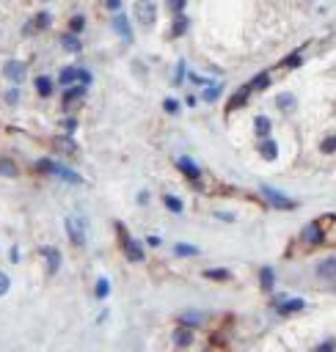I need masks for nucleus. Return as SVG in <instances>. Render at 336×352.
<instances>
[{
    "label": "nucleus",
    "instance_id": "2eb2a0df",
    "mask_svg": "<svg viewBox=\"0 0 336 352\" xmlns=\"http://www.w3.org/2000/svg\"><path fill=\"white\" fill-rule=\"evenodd\" d=\"M50 25V14H39L33 20V25H28V28H25V33H33V30H39V28H47Z\"/></svg>",
    "mask_w": 336,
    "mask_h": 352
},
{
    "label": "nucleus",
    "instance_id": "c9c22d12",
    "mask_svg": "<svg viewBox=\"0 0 336 352\" xmlns=\"http://www.w3.org/2000/svg\"><path fill=\"white\" fill-rule=\"evenodd\" d=\"M176 108H179V105H176L174 99H166V110L168 113H176Z\"/></svg>",
    "mask_w": 336,
    "mask_h": 352
},
{
    "label": "nucleus",
    "instance_id": "473e14b6",
    "mask_svg": "<svg viewBox=\"0 0 336 352\" xmlns=\"http://www.w3.org/2000/svg\"><path fill=\"white\" fill-rule=\"evenodd\" d=\"M182 6H185V0H168V8H171V11H176V14L182 11Z\"/></svg>",
    "mask_w": 336,
    "mask_h": 352
},
{
    "label": "nucleus",
    "instance_id": "a878e982",
    "mask_svg": "<svg viewBox=\"0 0 336 352\" xmlns=\"http://www.w3.org/2000/svg\"><path fill=\"white\" fill-rule=\"evenodd\" d=\"M176 256H198V248H193V245H176Z\"/></svg>",
    "mask_w": 336,
    "mask_h": 352
},
{
    "label": "nucleus",
    "instance_id": "6e6552de",
    "mask_svg": "<svg viewBox=\"0 0 336 352\" xmlns=\"http://www.w3.org/2000/svg\"><path fill=\"white\" fill-rule=\"evenodd\" d=\"M317 275L320 278H336V259H325V262H320Z\"/></svg>",
    "mask_w": 336,
    "mask_h": 352
},
{
    "label": "nucleus",
    "instance_id": "4c0bfd02",
    "mask_svg": "<svg viewBox=\"0 0 336 352\" xmlns=\"http://www.w3.org/2000/svg\"><path fill=\"white\" fill-rule=\"evenodd\" d=\"M185 322H201V314H188V317H182Z\"/></svg>",
    "mask_w": 336,
    "mask_h": 352
},
{
    "label": "nucleus",
    "instance_id": "dca6fc26",
    "mask_svg": "<svg viewBox=\"0 0 336 352\" xmlns=\"http://www.w3.org/2000/svg\"><path fill=\"white\" fill-rule=\"evenodd\" d=\"M303 308V300H287V303H281L279 314H295V311Z\"/></svg>",
    "mask_w": 336,
    "mask_h": 352
},
{
    "label": "nucleus",
    "instance_id": "c85d7f7f",
    "mask_svg": "<svg viewBox=\"0 0 336 352\" xmlns=\"http://www.w3.org/2000/svg\"><path fill=\"white\" fill-rule=\"evenodd\" d=\"M292 105H295V99L289 97V94H281V97H279V108H284V110H289Z\"/></svg>",
    "mask_w": 336,
    "mask_h": 352
},
{
    "label": "nucleus",
    "instance_id": "f3484780",
    "mask_svg": "<svg viewBox=\"0 0 336 352\" xmlns=\"http://www.w3.org/2000/svg\"><path fill=\"white\" fill-rule=\"evenodd\" d=\"M36 88H39L42 97H50V94H53V80H50V77H39V80H36Z\"/></svg>",
    "mask_w": 336,
    "mask_h": 352
},
{
    "label": "nucleus",
    "instance_id": "2f4dec72",
    "mask_svg": "<svg viewBox=\"0 0 336 352\" xmlns=\"http://www.w3.org/2000/svg\"><path fill=\"white\" fill-rule=\"evenodd\" d=\"M61 83H75V69H63L61 72Z\"/></svg>",
    "mask_w": 336,
    "mask_h": 352
},
{
    "label": "nucleus",
    "instance_id": "7c9ffc66",
    "mask_svg": "<svg viewBox=\"0 0 336 352\" xmlns=\"http://www.w3.org/2000/svg\"><path fill=\"white\" fill-rule=\"evenodd\" d=\"M8 286H11V281H8V275H6V272H0V297H3V295H6V292H8Z\"/></svg>",
    "mask_w": 336,
    "mask_h": 352
},
{
    "label": "nucleus",
    "instance_id": "0eeeda50",
    "mask_svg": "<svg viewBox=\"0 0 336 352\" xmlns=\"http://www.w3.org/2000/svg\"><path fill=\"white\" fill-rule=\"evenodd\" d=\"M61 47L66 50V53H80V47H83V44H80V39H77L75 33H63V36H61Z\"/></svg>",
    "mask_w": 336,
    "mask_h": 352
},
{
    "label": "nucleus",
    "instance_id": "bb28decb",
    "mask_svg": "<svg viewBox=\"0 0 336 352\" xmlns=\"http://www.w3.org/2000/svg\"><path fill=\"white\" fill-rule=\"evenodd\" d=\"M204 275H207V278H215V281H226V278H229V272H226V270H207Z\"/></svg>",
    "mask_w": 336,
    "mask_h": 352
},
{
    "label": "nucleus",
    "instance_id": "6ab92c4d",
    "mask_svg": "<svg viewBox=\"0 0 336 352\" xmlns=\"http://www.w3.org/2000/svg\"><path fill=\"white\" fill-rule=\"evenodd\" d=\"M185 30H188V20H185V17L179 14V17L174 20V28H171V33H174V36H182Z\"/></svg>",
    "mask_w": 336,
    "mask_h": 352
},
{
    "label": "nucleus",
    "instance_id": "39448f33",
    "mask_svg": "<svg viewBox=\"0 0 336 352\" xmlns=\"http://www.w3.org/2000/svg\"><path fill=\"white\" fill-rule=\"evenodd\" d=\"M53 149H58V152H63V154H77V143L72 138H63V135H56V138H53Z\"/></svg>",
    "mask_w": 336,
    "mask_h": 352
},
{
    "label": "nucleus",
    "instance_id": "b1692460",
    "mask_svg": "<svg viewBox=\"0 0 336 352\" xmlns=\"http://www.w3.org/2000/svg\"><path fill=\"white\" fill-rule=\"evenodd\" d=\"M218 97H221V85H207V91H204V99H207V102H215Z\"/></svg>",
    "mask_w": 336,
    "mask_h": 352
},
{
    "label": "nucleus",
    "instance_id": "f03ea898",
    "mask_svg": "<svg viewBox=\"0 0 336 352\" xmlns=\"http://www.w3.org/2000/svg\"><path fill=\"white\" fill-rule=\"evenodd\" d=\"M66 234H69L75 248H83L85 245V226L80 217H66Z\"/></svg>",
    "mask_w": 336,
    "mask_h": 352
},
{
    "label": "nucleus",
    "instance_id": "1a4fd4ad",
    "mask_svg": "<svg viewBox=\"0 0 336 352\" xmlns=\"http://www.w3.org/2000/svg\"><path fill=\"white\" fill-rule=\"evenodd\" d=\"M44 256H47V270L50 272H58V267H61V253H58L56 248H44Z\"/></svg>",
    "mask_w": 336,
    "mask_h": 352
},
{
    "label": "nucleus",
    "instance_id": "e433bc0d",
    "mask_svg": "<svg viewBox=\"0 0 336 352\" xmlns=\"http://www.w3.org/2000/svg\"><path fill=\"white\" fill-rule=\"evenodd\" d=\"M105 6H108V8H113V11H116V8H121V0H105Z\"/></svg>",
    "mask_w": 336,
    "mask_h": 352
},
{
    "label": "nucleus",
    "instance_id": "f257e3e1",
    "mask_svg": "<svg viewBox=\"0 0 336 352\" xmlns=\"http://www.w3.org/2000/svg\"><path fill=\"white\" fill-rule=\"evenodd\" d=\"M135 14V22H138L140 28H154V22H157V6H154V0H138L133 8Z\"/></svg>",
    "mask_w": 336,
    "mask_h": 352
},
{
    "label": "nucleus",
    "instance_id": "f8f14e48",
    "mask_svg": "<svg viewBox=\"0 0 336 352\" xmlns=\"http://www.w3.org/2000/svg\"><path fill=\"white\" fill-rule=\"evenodd\" d=\"M256 132H259V138H267L270 135V118H265V116H256Z\"/></svg>",
    "mask_w": 336,
    "mask_h": 352
},
{
    "label": "nucleus",
    "instance_id": "a211bd4d",
    "mask_svg": "<svg viewBox=\"0 0 336 352\" xmlns=\"http://www.w3.org/2000/svg\"><path fill=\"white\" fill-rule=\"evenodd\" d=\"M267 85H270V77L267 75H259V77H253L251 80V91H265Z\"/></svg>",
    "mask_w": 336,
    "mask_h": 352
},
{
    "label": "nucleus",
    "instance_id": "9d476101",
    "mask_svg": "<svg viewBox=\"0 0 336 352\" xmlns=\"http://www.w3.org/2000/svg\"><path fill=\"white\" fill-rule=\"evenodd\" d=\"M303 240L306 242H311V245H317V242H322V231H320V226L317 223H311V226L303 231Z\"/></svg>",
    "mask_w": 336,
    "mask_h": 352
},
{
    "label": "nucleus",
    "instance_id": "58836bf2",
    "mask_svg": "<svg viewBox=\"0 0 336 352\" xmlns=\"http://www.w3.org/2000/svg\"><path fill=\"white\" fill-rule=\"evenodd\" d=\"M63 127H66V130H75L77 121H75V118H66V121H63Z\"/></svg>",
    "mask_w": 336,
    "mask_h": 352
},
{
    "label": "nucleus",
    "instance_id": "393cba45",
    "mask_svg": "<svg viewBox=\"0 0 336 352\" xmlns=\"http://www.w3.org/2000/svg\"><path fill=\"white\" fill-rule=\"evenodd\" d=\"M75 83H80V85H88L91 83V75L85 69H75Z\"/></svg>",
    "mask_w": 336,
    "mask_h": 352
},
{
    "label": "nucleus",
    "instance_id": "f704fd0d",
    "mask_svg": "<svg viewBox=\"0 0 336 352\" xmlns=\"http://www.w3.org/2000/svg\"><path fill=\"white\" fill-rule=\"evenodd\" d=\"M298 63H301V55H289L287 61H284V66H289V69H292V66H298Z\"/></svg>",
    "mask_w": 336,
    "mask_h": 352
},
{
    "label": "nucleus",
    "instance_id": "ddd939ff",
    "mask_svg": "<svg viewBox=\"0 0 336 352\" xmlns=\"http://www.w3.org/2000/svg\"><path fill=\"white\" fill-rule=\"evenodd\" d=\"M176 165L182 168V171H185V173H188L190 179H198V168H196V165H193V162H190V160H188V157H182V160H179V162H176Z\"/></svg>",
    "mask_w": 336,
    "mask_h": 352
},
{
    "label": "nucleus",
    "instance_id": "9b49d317",
    "mask_svg": "<svg viewBox=\"0 0 336 352\" xmlns=\"http://www.w3.org/2000/svg\"><path fill=\"white\" fill-rule=\"evenodd\" d=\"M259 152H262V157L265 160H276V154H279V146L273 143V140H262V146H259Z\"/></svg>",
    "mask_w": 336,
    "mask_h": 352
},
{
    "label": "nucleus",
    "instance_id": "7ed1b4c3",
    "mask_svg": "<svg viewBox=\"0 0 336 352\" xmlns=\"http://www.w3.org/2000/svg\"><path fill=\"white\" fill-rule=\"evenodd\" d=\"M25 63H20V61H8L6 63V69H3V75L8 77V80H14V83H20L22 77H25Z\"/></svg>",
    "mask_w": 336,
    "mask_h": 352
},
{
    "label": "nucleus",
    "instance_id": "412c9836",
    "mask_svg": "<svg viewBox=\"0 0 336 352\" xmlns=\"http://www.w3.org/2000/svg\"><path fill=\"white\" fill-rule=\"evenodd\" d=\"M262 289H267V292L273 289V270L270 267L262 270Z\"/></svg>",
    "mask_w": 336,
    "mask_h": 352
},
{
    "label": "nucleus",
    "instance_id": "aec40b11",
    "mask_svg": "<svg viewBox=\"0 0 336 352\" xmlns=\"http://www.w3.org/2000/svg\"><path fill=\"white\" fill-rule=\"evenodd\" d=\"M163 204H166L171 212H182V201L176 198V195H166V198H163Z\"/></svg>",
    "mask_w": 336,
    "mask_h": 352
},
{
    "label": "nucleus",
    "instance_id": "20e7f679",
    "mask_svg": "<svg viewBox=\"0 0 336 352\" xmlns=\"http://www.w3.org/2000/svg\"><path fill=\"white\" fill-rule=\"evenodd\" d=\"M124 256L130 262H143V248L135 240H124Z\"/></svg>",
    "mask_w": 336,
    "mask_h": 352
},
{
    "label": "nucleus",
    "instance_id": "c756f323",
    "mask_svg": "<svg viewBox=\"0 0 336 352\" xmlns=\"http://www.w3.org/2000/svg\"><path fill=\"white\" fill-rule=\"evenodd\" d=\"M108 292H111V283L102 278V281L97 283V297H108Z\"/></svg>",
    "mask_w": 336,
    "mask_h": 352
},
{
    "label": "nucleus",
    "instance_id": "423d86ee",
    "mask_svg": "<svg viewBox=\"0 0 336 352\" xmlns=\"http://www.w3.org/2000/svg\"><path fill=\"white\" fill-rule=\"evenodd\" d=\"M262 193L270 198V204H276V207H281V209H292V207H295L292 201H287L281 193H276V190H270V187H262Z\"/></svg>",
    "mask_w": 336,
    "mask_h": 352
},
{
    "label": "nucleus",
    "instance_id": "4be33fe9",
    "mask_svg": "<svg viewBox=\"0 0 336 352\" xmlns=\"http://www.w3.org/2000/svg\"><path fill=\"white\" fill-rule=\"evenodd\" d=\"M174 341H176L179 347H188L190 341H193V333H190V330H179V333L174 336Z\"/></svg>",
    "mask_w": 336,
    "mask_h": 352
},
{
    "label": "nucleus",
    "instance_id": "cd10ccee",
    "mask_svg": "<svg viewBox=\"0 0 336 352\" xmlns=\"http://www.w3.org/2000/svg\"><path fill=\"white\" fill-rule=\"evenodd\" d=\"M322 152H325V154L336 152V135H331V138H325V140H322Z\"/></svg>",
    "mask_w": 336,
    "mask_h": 352
},
{
    "label": "nucleus",
    "instance_id": "4468645a",
    "mask_svg": "<svg viewBox=\"0 0 336 352\" xmlns=\"http://www.w3.org/2000/svg\"><path fill=\"white\" fill-rule=\"evenodd\" d=\"M0 176H8V179L17 176V165L11 162V160H0Z\"/></svg>",
    "mask_w": 336,
    "mask_h": 352
},
{
    "label": "nucleus",
    "instance_id": "72a5a7b5",
    "mask_svg": "<svg viewBox=\"0 0 336 352\" xmlns=\"http://www.w3.org/2000/svg\"><path fill=\"white\" fill-rule=\"evenodd\" d=\"M83 30V17H75L72 20V33H80Z\"/></svg>",
    "mask_w": 336,
    "mask_h": 352
},
{
    "label": "nucleus",
    "instance_id": "5701e85b",
    "mask_svg": "<svg viewBox=\"0 0 336 352\" xmlns=\"http://www.w3.org/2000/svg\"><path fill=\"white\" fill-rule=\"evenodd\" d=\"M113 22H116V30H121V36H124L127 42H130V28H127V20H124V17L119 14V17H116Z\"/></svg>",
    "mask_w": 336,
    "mask_h": 352
}]
</instances>
